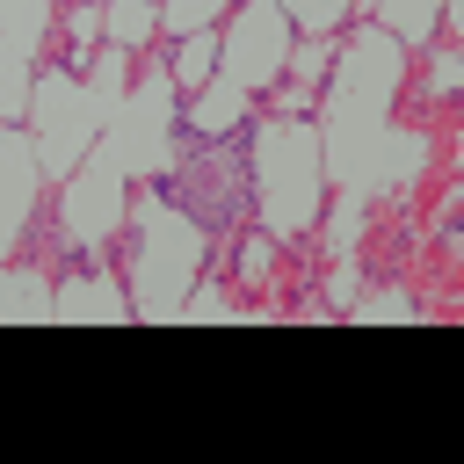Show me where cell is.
<instances>
[{
    "label": "cell",
    "instance_id": "obj_1",
    "mask_svg": "<svg viewBox=\"0 0 464 464\" xmlns=\"http://www.w3.org/2000/svg\"><path fill=\"white\" fill-rule=\"evenodd\" d=\"M413 80V51L399 36H384L377 22H348L341 51L319 80L312 123H319V152H326V181L355 203L377 210V160H384V130L399 123V94Z\"/></svg>",
    "mask_w": 464,
    "mask_h": 464
},
{
    "label": "cell",
    "instance_id": "obj_2",
    "mask_svg": "<svg viewBox=\"0 0 464 464\" xmlns=\"http://www.w3.org/2000/svg\"><path fill=\"white\" fill-rule=\"evenodd\" d=\"M210 261H218V239H210L160 181H130V210H123V232H116V246H109V268H116L123 290H130V319L174 326L188 283H196Z\"/></svg>",
    "mask_w": 464,
    "mask_h": 464
},
{
    "label": "cell",
    "instance_id": "obj_3",
    "mask_svg": "<svg viewBox=\"0 0 464 464\" xmlns=\"http://www.w3.org/2000/svg\"><path fill=\"white\" fill-rule=\"evenodd\" d=\"M246 138V196H254V232H268L276 246H304L334 181H326V152H319V123L312 116H268L254 109L239 123Z\"/></svg>",
    "mask_w": 464,
    "mask_h": 464
},
{
    "label": "cell",
    "instance_id": "obj_4",
    "mask_svg": "<svg viewBox=\"0 0 464 464\" xmlns=\"http://www.w3.org/2000/svg\"><path fill=\"white\" fill-rule=\"evenodd\" d=\"M181 87H174V72H167V58L160 51H145L138 58V72H130V94H123V109L109 116V130L94 138V160L102 167H116L123 181H160L174 160H181Z\"/></svg>",
    "mask_w": 464,
    "mask_h": 464
},
{
    "label": "cell",
    "instance_id": "obj_5",
    "mask_svg": "<svg viewBox=\"0 0 464 464\" xmlns=\"http://www.w3.org/2000/svg\"><path fill=\"white\" fill-rule=\"evenodd\" d=\"M160 188L218 239V254L254 225V196H246V138H181V160L160 174Z\"/></svg>",
    "mask_w": 464,
    "mask_h": 464
},
{
    "label": "cell",
    "instance_id": "obj_6",
    "mask_svg": "<svg viewBox=\"0 0 464 464\" xmlns=\"http://www.w3.org/2000/svg\"><path fill=\"white\" fill-rule=\"evenodd\" d=\"M22 130L36 138V167H44V181H51V188H58V181L94 152L102 116L87 109V87H80V72H72V65H58V58H44V65H36V87H29V116H22Z\"/></svg>",
    "mask_w": 464,
    "mask_h": 464
},
{
    "label": "cell",
    "instance_id": "obj_7",
    "mask_svg": "<svg viewBox=\"0 0 464 464\" xmlns=\"http://www.w3.org/2000/svg\"><path fill=\"white\" fill-rule=\"evenodd\" d=\"M51 210H58V239H65L72 261H109V246H116V232H123V210H130V181L87 152V160L51 188Z\"/></svg>",
    "mask_w": 464,
    "mask_h": 464
},
{
    "label": "cell",
    "instance_id": "obj_8",
    "mask_svg": "<svg viewBox=\"0 0 464 464\" xmlns=\"http://www.w3.org/2000/svg\"><path fill=\"white\" fill-rule=\"evenodd\" d=\"M290 44H297V29H290V14L276 0H232L225 22H218V80H232V87H246L261 102L283 80Z\"/></svg>",
    "mask_w": 464,
    "mask_h": 464
},
{
    "label": "cell",
    "instance_id": "obj_9",
    "mask_svg": "<svg viewBox=\"0 0 464 464\" xmlns=\"http://www.w3.org/2000/svg\"><path fill=\"white\" fill-rule=\"evenodd\" d=\"M44 203H51V181L36 167V138L22 123H0V261H14L36 239Z\"/></svg>",
    "mask_w": 464,
    "mask_h": 464
},
{
    "label": "cell",
    "instance_id": "obj_10",
    "mask_svg": "<svg viewBox=\"0 0 464 464\" xmlns=\"http://www.w3.org/2000/svg\"><path fill=\"white\" fill-rule=\"evenodd\" d=\"M130 319V290L109 261H80L58 276V326H123Z\"/></svg>",
    "mask_w": 464,
    "mask_h": 464
},
{
    "label": "cell",
    "instance_id": "obj_11",
    "mask_svg": "<svg viewBox=\"0 0 464 464\" xmlns=\"http://www.w3.org/2000/svg\"><path fill=\"white\" fill-rule=\"evenodd\" d=\"M362 22H377L384 36H399L406 51L435 44V36H464V0H355Z\"/></svg>",
    "mask_w": 464,
    "mask_h": 464
},
{
    "label": "cell",
    "instance_id": "obj_12",
    "mask_svg": "<svg viewBox=\"0 0 464 464\" xmlns=\"http://www.w3.org/2000/svg\"><path fill=\"white\" fill-rule=\"evenodd\" d=\"M0 326H58V276L44 261H0Z\"/></svg>",
    "mask_w": 464,
    "mask_h": 464
},
{
    "label": "cell",
    "instance_id": "obj_13",
    "mask_svg": "<svg viewBox=\"0 0 464 464\" xmlns=\"http://www.w3.org/2000/svg\"><path fill=\"white\" fill-rule=\"evenodd\" d=\"M413 72H420V109H428V123L450 116V109H457V87H464V44H457V36L420 44V51H413Z\"/></svg>",
    "mask_w": 464,
    "mask_h": 464
},
{
    "label": "cell",
    "instance_id": "obj_14",
    "mask_svg": "<svg viewBox=\"0 0 464 464\" xmlns=\"http://www.w3.org/2000/svg\"><path fill=\"white\" fill-rule=\"evenodd\" d=\"M370 218H377L370 203H355V196H341V188H334L304 246H312L319 261H341V254H362V239H370Z\"/></svg>",
    "mask_w": 464,
    "mask_h": 464
},
{
    "label": "cell",
    "instance_id": "obj_15",
    "mask_svg": "<svg viewBox=\"0 0 464 464\" xmlns=\"http://www.w3.org/2000/svg\"><path fill=\"white\" fill-rule=\"evenodd\" d=\"M58 7H65V0H0V44L44 65V58H51V29H58Z\"/></svg>",
    "mask_w": 464,
    "mask_h": 464
},
{
    "label": "cell",
    "instance_id": "obj_16",
    "mask_svg": "<svg viewBox=\"0 0 464 464\" xmlns=\"http://www.w3.org/2000/svg\"><path fill=\"white\" fill-rule=\"evenodd\" d=\"M283 254H290V246H276L268 232L246 225L218 261H232V290H283Z\"/></svg>",
    "mask_w": 464,
    "mask_h": 464
},
{
    "label": "cell",
    "instance_id": "obj_17",
    "mask_svg": "<svg viewBox=\"0 0 464 464\" xmlns=\"http://www.w3.org/2000/svg\"><path fill=\"white\" fill-rule=\"evenodd\" d=\"M102 44H116V51H130V58L160 51V44H167V36H160V0H102Z\"/></svg>",
    "mask_w": 464,
    "mask_h": 464
},
{
    "label": "cell",
    "instance_id": "obj_18",
    "mask_svg": "<svg viewBox=\"0 0 464 464\" xmlns=\"http://www.w3.org/2000/svg\"><path fill=\"white\" fill-rule=\"evenodd\" d=\"M341 319H348V326H413V319H428V304H420L406 283H362Z\"/></svg>",
    "mask_w": 464,
    "mask_h": 464
},
{
    "label": "cell",
    "instance_id": "obj_19",
    "mask_svg": "<svg viewBox=\"0 0 464 464\" xmlns=\"http://www.w3.org/2000/svg\"><path fill=\"white\" fill-rule=\"evenodd\" d=\"M51 51H58V65L80 72L102 51V0H65L58 7V29H51Z\"/></svg>",
    "mask_w": 464,
    "mask_h": 464
},
{
    "label": "cell",
    "instance_id": "obj_20",
    "mask_svg": "<svg viewBox=\"0 0 464 464\" xmlns=\"http://www.w3.org/2000/svg\"><path fill=\"white\" fill-rule=\"evenodd\" d=\"M225 319H239V297H232L225 261H210V268L188 283V297H181V319H174V326H225Z\"/></svg>",
    "mask_w": 464,
    "mask_h": 464
},
{
    "label": "cell",
    "instance_id": "obj_21",
    "mask_svg": "<svg viewBox=\"0 0 464 464\" xmlns=\"http://www.w3.org/2000/svg\"><path fill=\"white\" fill-rule=\"evenodd\" d=\"M160 58H167V72H174V87L181 94H196L210 72H218V29H196V36H174V44H160Z\"/></svg>",
    "mask_w": 464,
    "mask_h": 464
},
{
    "label": "cell",
    "instance_id": "obj_22",
    "mask_svg": "<svg viewBox=\"0 0 464 464\" xmlns=\"http://www.w3.org/2000/svg\"><path fill=\"white\" fill-rule=\"evenodd\" d=\"M276 7L290 14L297 36H341L355 22V0H276Z\"/></svg>",
    "mask_w": 464,
    "mask_h": 464
},
{
    "label": "cell",
    "instance_id": "obj_23",
    "mask_svg": "<svg viewBox=\"0 0 464 464\" xmlns=\"http://www.w3.org/2000/svg\"><path fill=\"white\" fill-rule=\"evenodd\" d=\"M29 87H36V58H22V51L0 44V123L29 116Z\"/></svg>",
    "mask_w": 464,
    "mask_h": 464
},
{
    "label": "cell",
    "instance_id": "obj_24",
    "mask_svg": "<svg viewBox=\"0 0 464 464\" xmlns=\"http://www.w3.org/2000/svg\"><path fill=\"white\" fill-rule=\"evenodd\" d=\"M232 0H160V36H196V29H218Z\"/></svg>",
    "mask_w": 464,
    "mask_h": 464
},
{
    "label": "cell",
    "instance_id": "obj_25",
    "mask_svg": "<svg viewBox=\"0 0 464 464\" xmlns=\"http://www.w3.org/2000/svg\"><path fill=\"white\" fill-rule=\"evenodd\" d=\"M334 51H341V36H297V44H290V65H283V80H297V87H319V80H326V65H334Z\"/></svg>",
    "mask_w": 464,
    "mask_h": 464
},
{
    "label": "cell",
    "instance_id": "obj_26",
    "mask_svg": "<svg viewBox=\"0 0 464 464\" xmlns=\"http://www.w3.org/2000/svg\"><path fill=\"white\" fill-rule=\"evenodd\" d=\"M370 283V268H362V254H341V261H326L319 268V297L334 304V312H348V297Z\"/></svg>",
    "mask_w": 464,
    "mask_h": 464
},
{
    "label": "cell",
    "instance_id": "obj_27",
    "mask_svg": "<svg viewBox=\"0 0 464 464\" xmlns=\"http://www.w3.org/2000/svg\"><path fill=\"white\" fill-rule=\"evenodd\" d=\"M290 319H304V326H326V319H341V312L319 297V283H304V290L290 297Z\"/></svg>",
    "mask_w": 464,
    "mask_h": 464
}]
</instances>
